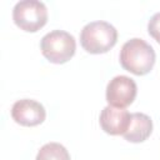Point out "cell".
I'll return each mask as SVG.
<instances>
[{"label": "cell", "instance_id": "obj_9", "mask_svg": "<svg viewBox=\"0 0 160 160\" xmlns=\"http://www.w3.org/2000/svg\"><path fill=\"white\" fill-rule=\"evenodd\" d=\"M35 160H70V155L61 144L48 142L41 146Z\"/></svg>", "mask_w": 160, "mask_h": 160}, {"label": "cell", "instance_id": "obj_8", "mask_svg": "<svg viewBox=\"0 0 160 160\" xmlns=\"http://www.w3.org/2000/svg\"><path fill=\"white\" fill-rule=\"evenodd\" d=\"M151 131L152 121L150 116L142 112H134L131 114L130 125L122 136L130 142H142L150 136Z\"/></svg>", "mask_w": 160, "mask_h": 160}, {"label": "cell", "instance_id": "obj_4", "mask_svg": "<svg viewBox=\"0 0 160 160\" xmlns=\"http://www.w3.org/2000/svg\"><path fill=\"white\" fill-rule=\"evenodd\" d=\"M12 19L18 28L28 32L40 30L48 21V9L38 0H22L15 4Z\"/></svg>", "mask_w": 160, "mask_h": 160}, {"label": "cell", "instance_id": "obj_1", "mask_svg": "<svg viewBox=\"0 0 160 160\" xmlns=\"http://www.w3.org/2000/svg\"><path fill=\"white\" fill-rule=\"evenodd\" d=\"M155 58L152 46L139 38L128 40L120 51L121 66L126 71L139 76L150 72L155 64Z\"/></svg>", "mask_w": 160, "mask_h": 160}, {"label": "cell", "instance_id": "obj_2", "mask_svg": "<svg viewBox=\"0 0 160 160\" xmlns=\"http://www.w3.org/2000/svg\"><path fill=\"white\" fill-rule=\"evenodd\" d=\"M118 41L116 29L106 21H91L80 32V44L90 54L108 52Z\"/></svg>", "mask_w": 160, "mask_h": 160}, {"label": "cell", "instance_id": "obj_7", "mask_svg": "<svg viewBox=\"0 0 160 160\" xmlns=\"http://www.w3.org/2000/svg\"><path fill=\"white\" fill-rule=\"evenodd\" d=\"M100 126L110 135H124L128 130L131 114L125 109H119L114 106H105L100 114Z\"/></svg>", "mask_w": 160, "mask_h": 160}, {"label": "cell", "instance_id": "obj_10", "mask_svg": "<svg viewBox=\"0 0 160 160\" xmlns=\"http://www.w3.org/2000/svg\"><path fill=\"white\" fill-rule=\"evenodd\" d=\"M148 31L156 42L160 44V12L154 14L148 22Z\"/></svg>", "mask_w": 160, "mask_h": 160}, {"label": "cell", "instance_id": "obj_3", "mask_svg": "<svg viewBox=\"0 0 160 160\" xmlns=\"http://www.w3.org/2000/svg\"><path fill=\"white\" fill-rule=\"evenodd\" d=\"M42 55L54 64H64L69 61L76 50L74 36L64 30H52L42 36L40 41Z\"/></svg>", "mask_w": 160, "mask_h": 160}, {"label": "cell", "instance_id": "obj_6", "mask_svg": "<svg viewBox=\"0 0 160 160\" xmlns=\"http://www.w3.org/2000/svg\"><path fill=\"white\" fill-rule=\"evenodd\" d=\"M11 118L22 126H36L46 118L45 108L31 99L18 100L11 108Z\"/></svg>", "mask_w": 160, "mask_h": 160}, {"label": "cell", "instance_id": "obj_5", "mask_svg": "<svg viewBox=\"0 0 160 160\" xmlns=\"http://www.w3.org/2000/svg\"><path fill=\"white\" fill-rule=\"evenodd\" d=\"M138 88L135 81L125 75L112 78L106 86V101L110 106L125 109L136 98Z\"/></svg>", "mask_w": 160, "mask_h": 160}]
</instances>
